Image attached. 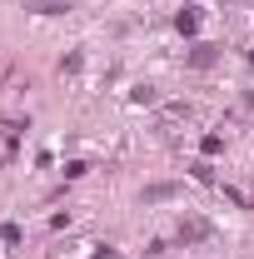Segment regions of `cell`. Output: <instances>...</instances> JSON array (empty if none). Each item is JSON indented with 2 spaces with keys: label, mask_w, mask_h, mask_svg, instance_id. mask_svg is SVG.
<instances>
[{
  "label": "cell",
  "mask_w": 254,
  "mask_h": 259,
  "mask_svg": "<svg viewBox=\"0 0 254 259\" xmlns=\"http://www.w3.org/2000/svg\"><path fill=\"white\" fill-rule=\"evenodd\" d=\"M180 239H209V225L204 220H185L180 225Z\"/></svg>",
  "instance_id": "6da1fadb"
},
{
  "label": "cell",
  "mask_w": 254,
  "mask_h": 259,
  "mask_svg": "<svg viewBox=\"0 0 254 259\" xmlns=\"http://www.w3.org/2000/svg\"><path fill=\"white\" fill-rule=\"evenodd\" d=\"M190 65H199V70H204V65H215V45H199V50L190 55Z\"/></svg>",
  "instance_id": "3957f363"
},
{
  "label": "cell",
  "mask_w": 254,
  "mask_h": 259,
  "mask_svg": "<svg viewBox=\"0 0 254 259\" xmlns=\"http://www.w3.org/2000/svg\"><path fill=\"white\" fill-rule=\"evenodd\" d=\"M35 10H40V15H60L65 5H60V0H35Z\"/></svg>",
  "instance_id": "277c9868"
},
{
  "label": "cell",
  "mask_w": 254,
  "mask_h": 259,
  "mask_svg": "<svg viewBox=\"0 0 254 259\" xmlns=\"http://www.w3.org/2000/svg\"><path fill=\"white\" fill-rule=\"evenodd\" d=\"M175 25H180L185 35H194V25H199V15H194V10H180V15H175Z\"/></svg>",
  "instance_id": "7a4b0ae2"
}]
</instances>
